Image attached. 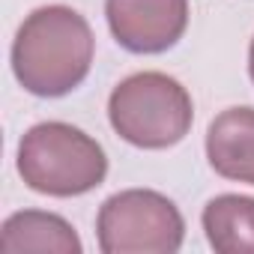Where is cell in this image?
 <instances>
[{"instance_id": "obj_1", "label": "cell", "mask_w": 254, "mask_h": 254, "mask_svg": "<svg viewBox=\"0 0 254 254\" xmlns=\"http://www.w3.org/2000/svg\"><path fill=\"white\" fill-rule=\"evenodd\" d=\"M93 33L69 6H42L21 24L12 45L18 84L33 96H66L90 72Z\"/></svg>"}, {"instance_id": "obj_2", "label": "cell", "mask_w": 254, "mask_h": 254, "mask_svg": "<svg viewBox=\"0 0 254 254\" xmlns=\"http://www.w3.org/2000/svg\"><path fill=\"white\" fill-rule=\"evenodd\" d=\"M18 174L39 194L75 197L105 180L108 159L105 150L75 126L39 123L21 138Z\"/></svg>"}, {"instance_id": "obj_3", "label": "cell", "mask_w": 254, "mask_h": 254, "mask_svg": "<svg viewBox=\"0 0 254 254\" xmlns=\"http://www.w3.org/2000/svg\"><path fill=\"white\" fill-rule=\"evenodd\" d=\"M114 132L141 150H165L180 144L191 129V96L162 72H138L126 78L108 102Z\"/></svg>"}, {"instance_id": "obj_4", "label": "cell", "mask_w": 254, "mask_h": 254, "mask_svg": "<svg viewBox=\"0 0 254 254\" xmlns=\"http://www.w3.org/2000/svg\"><path fill=\"white\" fill-rule=\"evenodd\" d=\"M96 230L105 254H174L186 236L180 209L165 194L144 189L108 197Z\"/></svg>"}, {"instance_id": "obj_5", "label": "cell", "mask_w": 254, "mask_h": 254, "mask_svg": "<svg viewBox=\"0 0 254 254\" xmlns=\"http://www.w3.org/2000/svg\"><path fill=\"white\" fill-rule=\"evenodd\" d=\"M108 27L132 54H162L186 33L189 0H108Z\"/></svg>"}, {"instance_id": "obj_6", "label": "cell", "mask_w": 254, "mask_h": 254, "mask_svg": "<svg viewBox=\"0 0 254 254\" xmlns=\"http://www.w3.org/2000/svg\"><path fill=\"white\" fill-rule=\"evenodd\" d=\"M206 156L224 180L254 186V108H230L212 120Z\"/></svg>"}, {"instance_id": "obj_7", "label": "cell", "mask_w": 254, "mask_h": 254, "mask_svg": "<svg viewBox=\"0 0 254 254\" xmlns=\"http://www.w3.org/2000/svg\"><path fill=\"white\" fill-rule=\"evenodd\" d=\"M0 248L6 254L18 251H51V254H81V239L75 236L72 224L51 212H15L6 218L0 233Z\"/></svg>"}, {"instance_id": "obj_8", "label": "cell", "mask_w": 254, "mask_h": 254, "mask_svg": "<svg viewBox=\"0 0 254 254\" xmlns=\"http://www.w3.org/2000/svg\"><path fill=\"white\" fill-rule=\"evenodd\" d=\"M203 230L218 254H254V197H212L203 209Z\"/></svg>"}, {"instance_id": "obj_9", "label": "cell", "mask_w": 254, "mask_h": 254, "mask_svg": "<svg viewBox=\"0 0 254 254\" xmlns=\"http://www.w3.org/2000/svg\"><path fill=\"white\" fill-rule=\"evenodd\" d=\"M248 69H251V78H254V42H251V54H248Z\"/></svg>"}]
</instances>
